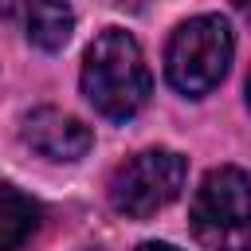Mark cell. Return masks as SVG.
<instances>
[{
	"label": "cell",
	"instance_id": "9c48e42d",
	"mask_svg": "<svg viewBox=\"0 0 251 251\" xmlns=\"http://www.w3.org/2000/svg\"><path fill=\"white\" fill-rule=\"evenodd\" d=\"M231 4H235V12H239V16L247 20V27H251V0H231Z\"/></svg>",
	"mask_w": 251,
	"mask_h": 251
},
{
	"label": "cell",
	"instance_id": "8992f818",
	"mask_svg": "<svg viewBox=\"0 0 251 251\" xmlns=\"http://www.w3.org/2000/svg\"><path fill=\"white\" fill-rule=\"evenodd\" d=\"M0 20H8L39 51H59L75 31V12L67 0H0Z\"/></svg>",
	"mask_w": 251,
	"mask_h": 251
},
{
	"label": "cell",
	"instance_id": "30bf717a",
	"mask_svg": "<svg viewBox=\"0 0 251 251\" xmlns=\"http://www.w3.org/2000/svg\"><path fill=\"white\" fill-rule=\"evenodd\" d=\"M243 90H247V110H251V75H247V86Z\"/></svg>",
	"mask_w": 251,
	"mask_h": 251
},
{
	"label": "cell",
	"instance_id": "7a4b0ae2",
	"mask_svg": "<svg viewBox=\"0 0 251 251\" xmlns=\"http://www.w3.org/2000/svg\"><path fill=\"white\" fill-rule=\"evenodd\" d=\"M188 231L204 251H251V176L235 165L208 169L188 204Z\"/></svg>",
	"mask_w": 251,
	"mask_h": 251
},
{
	"label": "cell",
	"instance_id": "6da1fadb",
	"mask_svg": "<svg viewBox=\"0 0 251 251\" xmlns=\"http://www.w3.org/2000/svg\"><path fill=\"white\" fill-rule=\"evenodd\" d=\"M78 82L86 102L110 122H129L153 94V75L145 67L141 43L122 27H106L90 39Z\"/></svg>",
	"mask_w": 251,
	"mask_h": 251
},
{
	"label": "cell",
	"instance_id": "52a82bcc",
	"mask_svg": "<svg viewBox=\"0 0 251 251\" xmlns=\"http://www.w3.org/2000/svg\"><path fill=\"white\" fill-rule=\"evenodd\" d=\"M39 227V204L16 184L0 180V251H20Z\"/></svg>",
	"mask_w": 251,
	"mask_h": 251
},
{
	"label": "cell",
	"instance_id": "277c9868",
	"mask_svg": "<svg viewBox=\"0 0 251 251\" xmlns=\"http://www.w3.org/2000/svg\"><path fill=\"white\" fill-rule=\"evenodd\" d=\"M184 173L188 165L176 149H165V145L141 149L110 173V184H106L110 208L126 220H149L180 196Z\"/></svg>",
	"mask_w": 251,
	"mask_h": 251
},
{
	"label": "cell",
	"instance_id": "ba28073f",
	"mask_svg": "<svg viewBox=\"0 0 251 251\" xmlns=\"http://www.w3.org/2000/svg\"><path fill=\"white\" fill-rule=\"evenodd\" d=\"M133 251H180V247H173V243H157V239H149V243H137Z\"/></svg>",
	"mask_w": 251,
	"mask_h": 251
},
{
	"label": "cell",
	"instance_id": "3957f363",
	"mask_svg": "<svg viewBox=\"0 0 251 251\" xmlns=\"http://www.w3.org/2000/svg\"><path fill=\"white\" fill-rule=\"evenodd\" d=\"M235 55V35L224 16H192L176 24L165 47V78L184 98H200L227 75Z\"/></svg>",
	"mask_w": 251,
	"mask_h": 251
},
{
	"label": "cell",
	"instance_id": "5b68a950",
	"mask_svg": "<svg viewBox=\"0 0 251 251\" xmlns=\"http://www.w3.org/2000/svg\"><path fill=\"white\" fill-rule=\"evenodd\" d=\"M20 137L31 153H39L43 161H82L94 145L90 126H82L75 114L55 110V106H35L31 114H24Z\"/></svg>",
	"mask_w": 251,
	"mask_h": 251
}]
</instances>
